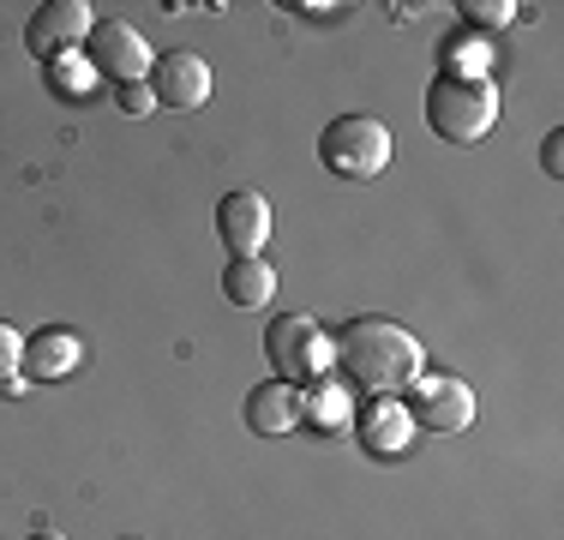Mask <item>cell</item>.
<instances>
[{"label": "cell", "mask_w": 564, "mask_h": 540, "mask_svg": "<svg viewBox=\"0 0 564 540\" xmlns=\"http://www.w3.org/2000/svg\"><path fill=\"white\" fill-rule=\"evenodd\" d=\"M90 24H97V12H90L85 0H48V7H36L31 24H24V48H31L36 61L73 54V48H85Z\"/></svg>", "instance_id": "52a82bcc"}, {"label": "cell", "mask_w": 564, "mask_h": 540, "mask_svg": "<svg viewBox=\"0 0 564 540\" xmlns=\"http://www.w3.org/2000/svg\"><path fill=\"white\" fill-rule=\"evenodd\" d=\"M301 402H306L301 385H289V378H264V385L247 390L240 414H247V432H259V439H282V432H294L306 421Z\"/></svg>", "instance_id": "30bf717a"}, {"label": "cell", "mask_w": 564, "mask_h": 540, "mask_svg": "<svg viewBox=\"0 0 564 540\" xmlns=\"http://www.w3.org/2000/svg\"><path fill=\"white\" fill-rule=\"evenodd\" d=\"M217 235H223V247L235 252V259H259V247L271 240V198L252 193V186L228 193L217 205Z\"/></svg>", "instance_id": "9c48e42d"}, {"label": "cell", "mask_w": 564, "mask_h": 540, "mask_svg": "<svg viewBox=\"0 0 564 540\" xmlns=\"http://www.w3.org/2000/svg\"><path fill=\"white\" fill-rule=\"evenodd\" d=\"M348 397H355V390H348L343 378H325V372H318V390H313V402H301V414H313L318 426H343L348 409H355Z\"/></svg>", "instance_id": "5bb4252c"}, {"label": "cell", "mask_w": 564, "mask_h": 540, "mask_svg": "<svg viewBox=\"0 0 564 540\" xmlns=\"http://www.w3.org/2000/svg\"><path fill=\"white\" fill-rule=\"evenodd\" d=\"M85 360V343H78L66 324H48V331H36V336H24V360H19V372L31 378V385H48V378H66Z\"/></svg>", "instance_id": "8fae6325"}, {"label": "cell", "mask_w": 564, "mask_h": 540, "mask_svg": "<svg viewBox=\"0 0 564 540\" xmlns=\"http://www.w3.org/2000/svg\"><path fill=\"white\" fill-rule=\"evenodd\" d=\"M492 73V48L475 43V36H456L445 48V78H487Z\"/></svg>", "instance_id": "9a60e30c"}, {"label": "cell", "mask_w": 564, "mask_h": 540, "mask_svg": "<svg viewBox=\"0 0 564 540\" xmlns=\"http://www.w3.org/2000/svg\"><path fill=\"white\" fill-rule=\"evenodd\" d=\"M223 301L228 306H264V301H276V270L264 264V259H228L223 270Z\"/></svg>", "instance_id": "4fadbf2b"}, {"label": "cell", "mask_w": 564, "mask_h": 540, "mask_svg": "<svg viewBox=\"0 0 564 540\" xmlns=\"http://www.w3.org/2000/svg\"><path fill=\"white\" fill-rule=\"evenodd\" d=\"M426 127L451 144H480L492 127H499V90L492 78H433L426 90Z\"/></svg>", "instance_id": "7a4b0ae2"}, {"label": "cell", "mask_w": 564, "mask_h": 540, "mask_svg": "<svg viewBox=\"0 0 564 540\" xmlns=\"http://www.w3.org/2000/svg\"><path fill=\"white\" fill-rule=\"evenodd\" d=\"M409 439H414V421H409V409H402L397 397H372L367 409H360V444H367L372 456L409 451Z\"/></svg>", "instance_id": "7c38bea8"}, {"label": "cell", "mask_w": 564, "mask_h": 540, "mask_svg": "<svg viewBox=\"0 0 564 540\" xmlns=\"http://www.w3.org/2000/svg\"><path fill=\"white\" fill-rule=\"evenodd\" d=\"M318 162L343 181H372L391 162V127L379 115H337L318 132Z\"/></svg>", "instance_id": "3957f363"}, {"label": "cell", "mask_w": 564, "mask_h": 540, "mask_svg": "<svg viewBox=\"0 0 564 540\" xmlns=\"http://www.w3.org/2000/svg\"><path fill=\"white\" fill-rule=\"evenodd\" d=\"M330 360H337L348 390H367V397H397L414 378L426 372V348L414 343V331H402L397 318L360 313L330 336Z\"/></svg>", "instance_id": "6da1fadb"}, {"label": "cell", "mask_w": 564, "mask_h": 540, "mask_svg": "<svg viewBox=\"0 0 564 540\" xmlns=\"http://www.w3.org/2000/svg\"><path fill=\"white\" fill-rule=\"evenodd\" d=\"M120 115H156V97H151V85H120Z\"/></svg>", "instance_id": "ac0fdd59"}, {"label": "cell", "mask_w": 564, "mask_h": 540, "mask_svg": "<svg viewBox=\"0 0 564 540\" xmlns=\"http://www.w3.org/2000/svg\"><path fill=\"white\" fill-rule=\"evenodd\" d=\"M468 19V31H499V24H510L517 19V0H463V7H456Z\"/></svg>", "instance_id": "2e32d148"}, {"label": "cell", "mask_w": 564, "mask_h": 540, "mask_svg": "<svg viewBox=\"0 0 564 540\" xmlns=\"http://www.w3.org/2000/svg\"><path fill=\"white\" fill-rule=\"evenodd\" d=\"M19 360H24V336L0 318V385H7V378H19Z\"/></svg>", "instance_id": "e0dca14e"}, {"label": "cell", "mask_w": 564, "mask_h": 540, "mask_svg": "<svg viewBox=\"0 0 564 540\" xmlns=\"http://www.w3.org/2000/svg\"><path fill=\"white\" fill-rule=\"evenodd\" d=\"M120 540H139V534H120Z\"/></svg>", "instance_id": "44dd1931"}, {"label": "cell", "mask_w": 564, "mask_h": 540, "mask_svg": "<svg viewBox=\"0 0 564 540\" xmlns=\"http://www.w3.org/2000/svg\"><path fill=\"white\" fill-rule=\"evenodd\" d=\"M85 66L120 90V85H144L151 66H156V54H151V43H144L127 19H97V24H90V36H85Z\"/></svg>", "instance_id": "5b68a950"}, {"label": "cell", "mask_w": 564, "mask_h": 540, "mask_svg": "<svg viewBox=\"0 0 564 540\" xmlns=\"http://www.w3.org/2000/svg\"><path fill=\"white\" fill-rule=\"evenodd\" d=\"M409 421L426 426V432H468L475 421V390L463 385V378H445V372H421L409 385Z\"/></svg>", "instance_id": "8992f818"}, {"label": "cell", "mask_w": 564, "mask_h": 540, "mask_svg": "<svg viewBox=\"0 0 564 540\" xmlns=\"http://www.w3.org/2000/svg\"><path fill=\"white\" fill-rule=\"evenodd\" d=\"M541 169L564 174V132H546V139H541Z\"/></svg>", "instance_id": "d6986e66"}, {"label": "cell", "mask_w": 564, "mask_h": 540, "mask_svg": "<svg viewBox=\"0 0 564 540\" xmlns=\"http://www.w3.org/2000/svg\"><path fill=\"white\" fill-rule=\"evenodd\" d=\"M264 355H271L276 378L301 385V378L330 372V336L318 331L313 313H276L271 331H264Z\"/></svg>", "instance_id": "277c9868"}, {"label": "cell", "mask_w": 564, "mask_h": 540, "mask_svg": "<svg viewBox=\"0 0 564 540\" xmlns=\"http://www.w3.org/2000/svg\"><path fill=\"white\" fill-rule=\"evenodd\" d=\"M151 97L156 108H174V115H193V108H205L210 102V61H198L193 48H181V54H163V61L151 66Z\"/></svg>", "instance_id": "ba28073f"}, {"label": "cell", "mask_w": 564, "mask_h": 540, "mask_svg": "<svg viewBox=\"0 0 564 540\" xmlns=\"http://www.w3.org/2000/svg\"><path fill=\"white\" fill-rule=\"evenodd\" d=\"M31 540H66V534H55V529H36Z\"/></svg>", "instance_id": "ffe728a7"}]
</instances>
